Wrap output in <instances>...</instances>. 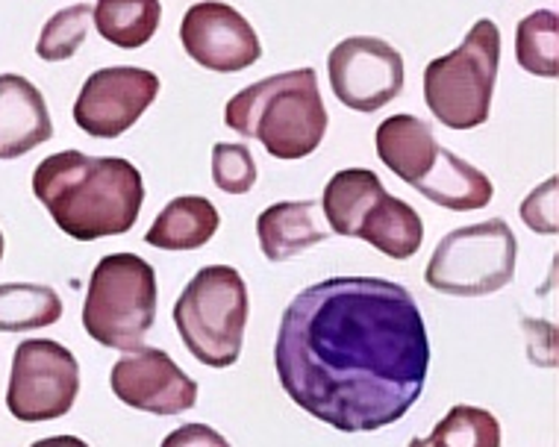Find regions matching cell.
<instances>
[{
  "instance_id": "obj_1",
  "label": "cell",
  "mask_w": 559,
  "mask_h": 447,
  "mask_svg": "<svg viewBox=\"0 0 559 447\" xmlns=\"http://www.w3.org/2000/svg\"><path fill=\"white\" fill-rule=\"evenodd\" d=\"M274 369L312 419L342 433H374L415 407L430 371V339L404 286L330 277L286 306Z\"/></svg>"
},
{
  "instance_id": "obj_2",
  "label": "cell",
  "mask_w": 559,
  "mask_h": 447,
  "mask_svg": "<svg viewBox=\"0 0 559 447\" xmlns=\"http://www.w3.org/2000/svg\"><path fill=\"white\" fill-rule=\"evenodd\" d=\"M33 195L48 206L57 227L78 242H95L133 230L145 204V183L121 156L62 150L41 159Z\"/></svg>"
},
{
  "instance_id": "obj_3",
  "label": "cell",
  "mask_w": 559,
  "mask_h": 447,
  "mask_svg": "<svg viewBox=\"0 0 559 447\" xmlns=\"http://www.w3.org/2000/svg\"><path fill=\"white\" fill-rule=\"evenodd\" d=\"M224 121L239 136L257 138L274 159H304L328 133L316 71H283L241 88L224 109Z\"/></svg>"
},
{
  "instance_id": "obj_4",
  "label": "cell",
  "mask_w": 559,
  "mask_h": 447,
  "mask_svg": "<svg viewBox=\"0 0 559 447\" xmlns=\"http://www.w3.org/2000/svg\"><path fill=\"white\" fill-rule=\"evenodd\" d=\"M174 324L194 360L230 369L248 327V286L230 265H206L174 303Z\"/></svg>"
},
{
  "instance_id": "obj_5",
  "label": "cell",
  "mask_w": 559,
  "mask_h": 447,
  "mask_svg": "<svg viewBox=\"0 0 559 447\" xmlns=\"http://www.w3.org/2000/svg\"><path fill=\"white\" fill-rule=\"evenodd\" d=\"M501 69V29L480 19L463 45L425 69V100L439 124L472 130L489 121L495 80Z\"/></svg>"
},
{
  "instance_id": "obj_6",
  "label": "cell",
  "mask_w": 559,
  "mask_h": 447,
  "mask_svg": "<svg viewBox=\"0 0 559 447\" xmlns=\"http://www.w3.org/2000/svg\"><path fill=\"white\" fill-rule=\"evenodd\" d=\"M156 271L135 253H109L92 271L83 327L112 350H133L156 322Z\"/></svg>"
},
{
  "instance_id": "obj_7",
  "label": "cell",
  "mask_w": 559,
  "mask_h": 447,
  "mask_svg": "<svg viewBox=\"0 0 559 447\" xmlns=\"http://www.w3.org/2000/svg\"><path fill=\"white\" fill-rule=\"evenodd\" d=\"M515 259L519 242L510 224L489 218L444 235L427 263L425 280L430 289L442 294L483 298L510 286L515 277Z\"/></svg>"
},
{
  "instance_id": "obj_8",
  "label": "cell",
  "mask_w": 559,
  "mask_h": 447,
  "mask_svg": "<svg viewBox=\"0 0 559 447\" xmlns=\"http://www.w3.org/2000/svg\"><path fill=\"white\" fill-rule=\"evenodd\" d=\"M80 391L74 353L50 339L21 341L12 357L7 409L15 421L41 424L71 412Z\"/></svg>"
},
{
  "instance_id": "obj_9",
  "label": "cell",
  "mask_w": 559,
  "mask_h": 447,
  "mask_svg": "<svg viewBox=\"0 0 559 447\" xmlns=\"http://www.w3.org/2000/svg\"><path fill=\"white\" fill-rule=\"evenodd\" d=\"M330 86L347 109L377 112L404 92V57L389 41L350 36L328 57Z\"/></svg>"
},
{
  "instance_id": "obj_10",
  "label": "cell",
  "mask_w": 559,
  "mask_h": 447,
  "mask_svg": "<svg viewBox=\"0 0 559 447\" xmlns=\"http://www.w3.org/2000/svg\"><path fill=\"white\" fill-rule=\"evenodd\" d=\"M159 95V77L147 69L112 65L83 83L74 104V121L95 138H118L145 116Z\"/></svg>"
},
{
  "instance_id": "obj_11",
  "label": "cell",
  "mask_w": 559,
  "mask_h": 447,
  "mask_svg": "<svg viewBox=\"0 0 559 447\" xmlns=\"http://www.w3.org/2000/svg\"><path fill=\"white\" fill-rule=\"evenodd\" d=\"M186 53L206 71L236 74L262 57V45L251 21L222 0L194 3L180 24Z\"/></svg>"
},
{
  "instance_id": "obj_12",
  "label": "cell",
  "mask_w": 559,
  "mask_h": 447,
  "mask_svg": "<svg viewBox=\"0 0 559 447\" xmlns=\"http://www.w3.org/2000/svg\"><path fill=\"white\" fill-rule=\"evenodd\" d=\"M109 386L127 407L180 415L198 403V383L159 348H133L116 362Z\"/></svg>"
},
{
  "instance_id": "obj_13",
  "label": "cell",
  "mask_w": 559,
  "mask_h": 447,
  "mask_svg": "<svg viewBox=\"0 0 559 447\" xmlns=\"http://www.w3.org/2000/svg\"><path fill=\"white\" fill-rule=\"evenodd\" d=\"M53 136L48 104L21 74H0V159H19Z\"/></svg>"
},
{
  "instance_id": "obj_14",
  "label": "cell",
  "mask_w": 559,
  "mask_h": 447,
  "mask_svg": "<svg viewBox=\"0 0 559 447\" xmlns=\"http://www.w3.org/2000/svg\"><path fill=\"white\" fill-rule=\"evenodd\" d=\"M439 142L427 121L415 116H392L377 126V156L404 183H421L439 159Z\"/></svg>"
},
{
  "instance_id": "obj_15",
  "label": "cell",
  "mask_w": 559,
  "mask_h": 447,
  "mask_svg": "<svg viewBox=\"0 0 559 447\" xmlns=\"http://www.w3.org/2000/svg\"><path fill=\"white\" fill-rule=\"evenodd\" d=\"M316 213H319V206L312 201H283V204H274L265 213H260L257 235H260L265 259L286 263L312 244L328 242V230L321 227Z\"/></svg>"
},
{
  "instance_id": "obj_16",
  "label": "cell",
  "mask_w": 559,
  "mask_h": 447,
  "mask_svg": "<svg viewBox=\"0 0 559 447\" xmlns=\"http://www.w3.org/2000/svg\"><path fill=\"white\" fill-rule=\"evenodd\" d=\"M354 239H366L377 251L386 253L389 259H409L425 242V224L406 201L383 192L362 215Z\"/></svg>"
},
{
  "instance_id": "obj_17",
  "label": "cell",
  "mask_w": 559,
  "mask_h": 447,
  "mask_svg": "<svg viewBox=\"0 0 559 447\" xmlns=\"http://www.w3.org/2000/svg\"><path fill=\"white\" fill-rule=\"evenodd\" d=\"M418 195H425L427 201H433L436 206L453 209V213H472V209H483L492 201V180L483 174L480 168L468 166L465 159H460L451 150H439L433 171L415 185Z\"/></svg>"
},
{
  "instance_id": "obj_18",
  "label": "cell",
  "mask_w": 559,
  "mask_h": 447,
  "mask_svg": "<svg viewBox=\"0 0 559 447\" xmlns=\"http://www.w3.org/2000/svg\"><path fill=\"white\" fill-rule=\"evenodd\" d=\"M222 227V215L206 197H174L163 213L156 215L145 242L159 251H198Z\"/></svg>"
},
{
  "instance_id": "obj_19",
  "label": "cell",
  "mask_w": 559,
  "mask_h": 447,
  "mask_svg": "<svg viewBox=\"0 0 559 447\" xmlns=\"http://www.w3.org/2000/svg\"><path fill=\"white\" fill-rule=\"evenodd\" d=\"M386 189L380 183V177L374 171H366V168H347V171L330 177L324 197H321V209H324L330 230H336V235L354 239L362 215L371 209V204Z\"/></svg>"
},
{
  "instance_id": "obj_20",
  "label": "cell",
  "mask_w": 559,
  "mask_h": 447,
  "mask_svg": "<svg viewBox=\"0 0 559 447\" xmlns=\"http://www.w3.org/2000/svg\"><path fill=\"white\" fill-rule=\"evenodd\" d=\"M97 33L116 48L135 50L154 39L163 7L159 0H97L95 10Z\"/></svg>"
},
{
  "instance_id": "obj_21",
  "label": "cell",
  "mask_w": 559,
  "mask_h": 447,
  "mask_svg": "<svg viewBox=\"0 0 559 447\" xmlns=\"http://www.w3.org/2000/svg\"><path fill=\"white\" fill-rule=\"evenodd\" d=\"M62 318V298L50 286L7 282L0 286V333L41 330Z\"/></svg>"
},
{
  "instance_id": "obj_22",
  "label": "cell",
  "mask_w": 559,
  "mask_h": 447,
  "mask_svg": "<svg viewBox=\"0 0 559 447\" xmlns=\"http://www.w3.org/2000/svg\"><path fill=\"white\" fill-rule=\"evenodd\" d=\"M515 59L533 77H559V19L554 10H536L519 21Z\"/></svg>"
},
{
  "instance_id": "obj_23",
  "label": "cell",
  "mask_w": 559,
  "mask_h": 447,
  "mask_svg": "<svg viewBox=\"0 0 559 447\" xmlns=\"http://www.w3.org/2000/svg\"><path fill=\"white\" fill-rule=\"evenodd\" d=\"M430 447H501V424L480 407H453L430 433Z\"/></svg>"
},
{
  "instance_id": "obj_24",
  "label": "cell",
  "mask_w": 559,
  "mask_h": 447,
  "mask_svg": "<svg viewBox=\"0 0 559 447\" xmlns=\"http://www.w3.org/2000/svg\"><path fill=\"white\" fill-rule=\"evenodd\" d=\"M88 24H92V7L88 3L59 10L57 15H50L45 29H41L36 53L45 62H66L83 48V41L88 36Z\"/></svg>"
},
{
  "instance_id": "obj_25",
  "label": "cell",
  "mask_w": 559,
  "mask_h": 447,
  "mask_svg": "<svg viewBox=\"0 0 559 447\" xmlns=\"http://www.w3.org/2000/svg\"><path fill=\"white\" fill-rule=\"evenodd\" d=\"M213 180L227 195H245L257 183V162L248 145H227L218 142L213 147Z\"/></svg>"
},
{
  "instance_id": "obj_26",
  "label": "cell",
  "mask_w": 559,
  "mask_h": 447,
  "mask_svg": "<svg viewBox=\"0 0 559 447\" xmlns=\"http://www.w3.org/2000/svg\"><path fill=\"white\" fill-rule=\"evenodd\" d=\"M557 177H550L548 183H542L531 197H524L521 204V218L536 233L554 235L557 233Z\"/></svg>"
},
{
  "instance_id": "obj_27",
  "label": "cell",
  "mask_w": 559,
  "mask_h": 447,
  "mask_svg": "<svg viewBox=\"0 0 559 447\" xmlns=\"http://www.w3.org/2000/svg\"><path fill=\"white\" fill-rule=\"evenodd\" d=\"M163 447H230V442L206 424H183L163 438Z\"/></svg>"
},
{
  "instance_id": "obj_28",
  "label": "cell",
  "mask_w": 559,
  "mask_h": 447,
  "mask_svg": "<svg viewBox=\"0 0 559 447\" xmlns=\"http://www.w3.org/2000/svg\"><path fill=\"white\" fill-rule=\"evenodd\" d=\"M29 447H88V445L78 436H53V438H41V442H36V445H29Z\"/></svg>"
},
{
  "instance_id": "obj_29",
  "label": "cell",
  "mask_w": 559,
  "mask_h": 447,
  "mask_svg": "<svg viewBox=\"0 0 559 447\" xmlns=\"http://www.w3.org/2000/svg\"><path fill=\"white\" fill-rule=\"evenodd\" d=\"M409 447H430V442H427V438H418V436H415L413 442H409Z\"/></svg>"
},
{
  "instance_id": "obj_30",
  "label": "cell",
  "mask_w": 559,
  "mask_h": 447,
  "mask_svg": "<svg viewBox=\"0 0 559 447\" xmlns=\"http://www.w3.org/2000/svg\"><path fill=\"white\" fill-rule=\"evenodd\" d=\"M0 259H3V233H0Z\"/></svg>"
}]
</instances>
